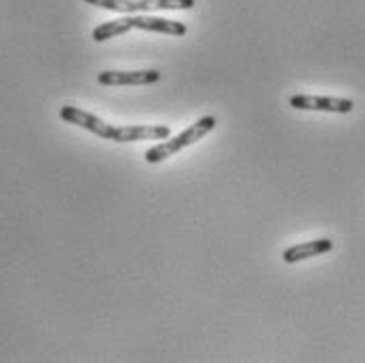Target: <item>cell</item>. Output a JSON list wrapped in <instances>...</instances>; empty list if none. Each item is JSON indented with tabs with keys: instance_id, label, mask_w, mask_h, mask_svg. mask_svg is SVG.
<instances>
[{
	"instance_id": "4",
	"label": "cell",
	"mask_w": 365,
	"mask_h": 363,
	"mask_svg": "<svg viewBox=\"0 0 365 363\" xmlns=\"http://www.w3.org/2000/svg\"><path fill=\"white\" fill-rule=\"evenodd\" d=\"M160 81L158 70H104L98 74V83L104 87H133L153 85Z\"/></svg>"
},
{
	"instance_id": "1",
	"label": "cell",
	"mask_w": 365,
	"mask_h": 363,
	"mask_svg": "<svg viewBox=\"0 0 365 363\" xmlns=\"http://www.w3.org/2000/svg\"><path fill=\"white\" fill-rule=\"evenodd\" d=\"M61 121L87 129L102 140L118 142V144H129V142H142V140H167L171 136V129L167 125H112L106 123L104 118L85 112L76 106H61L59 108Z\"/></svg>"
},
{
	"instance_id": "6",
	"label": "cell",
	"mask_w": 365,
	"mask_h": 363,
	"mask_svg": "<svg viewBox=\"0 0 365 363\" xmlns=\"http://www.w3.org/2000/svg\"><path fill=\"white\" fill-rule=\"evenodd\" d=\"M131 30H146V32H158L169 36H184L188 28L182 21L175 19H163V17H129Z\"/></svg>"
},
{
	"instance_id": "7",
	"label": "cell",
	"mask_w": 365,
	"mask_h": 363,
	"mask_svg": "<svg viewBox=\"0 0 365 363\" xmlns=\"http://www.w3.org/2000/svg\"><path fill=\"white\" fill-rule=\"evenodd\" d=\"M334 250V241L331 239H314V241H307V243H298L292 245L283 252V262L285 264H296L302 260L317 258L321 254H327Z\"/></svg>"
},
{
	"instance_id": "8",
	"label": "cell",
	"mask_w": 365,
	"mask_h": 363,
	"mask_svg": "<svg viewBox=\"0 0 365 363\" xmlns=\"http://www.w3.org/2000/svg\"><path fill=\"white\" fill-rule=\"evenodd\" d=\"M131 30V21L129 17H123V19H114V21H106L102 26H98L93 30V41L96 43H106L110 39H116V36H123Z\"/></svg>"
},
{
	"instance_id": "3",
	"label": "cell",
	"mask_w": 365,
	"mask_h": 363,
	"mask_svg": "<svg viewBox=\"0 0 365 363\" xmlns=\"http://www.w3.org/2000/svg\"><path fill=\"white\" fill-rule=\"evenodd\" d=\"M87 4L116 13H140V11H188L195 0H85Z\"/></svg>"
},
{
	"instance_id": "2",
	"label": "cell",
	"mask_w": 365,
	"mask_h": 363,
	"mask_svg": "<svg viewBox=\"0 0 365 363\" xmlns=\"http://www.w3.org/2000/svg\"><path fill=\"white\" fill-rule=\"evenodd\" d=\"M215 125H217V118H215V116H201L197 123H192V125H190L188 129H184L182 133H178V136H173V138L169 136L165 142L153 146V148L146 153V156H144L146 163H148V165H157V163L167 160L169 156L182 153L184 148L197 144L201 138H205L207 133H211V131L215 129Z\"/></svg>"
},
{
	"instance_id": "5",
	"label": "cell",
	"mask_w": 365,
	"mask_h": 363,
	"mask_svg": "<svg viewBox=\"0 0 365 363\" xmlns=\"http://www.w3.org/2000/svg\"><path fill=\"white\" fill-rule=\"evenodd\" d=\"M289 106L296 110H319V112H336V114H349L355 110V102L346 98H323V96H304V93L292 96Z\"/></svg>"
}]
</instances>
